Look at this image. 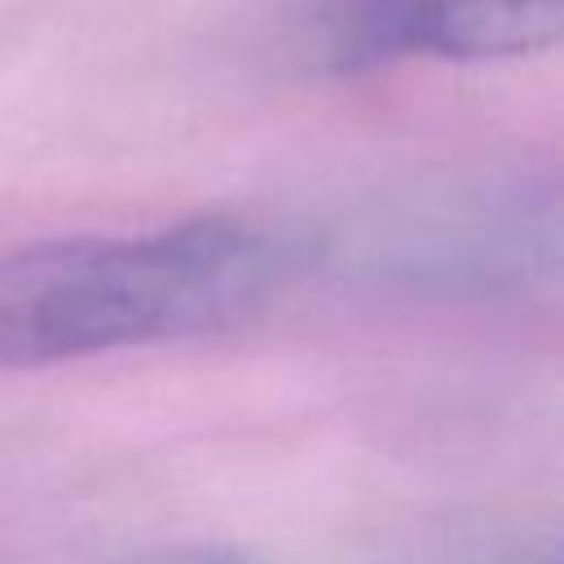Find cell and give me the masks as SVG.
<instances>
[{
  "mask_svg": "<svg viewBox=\"0 0 564 564\" xmlns=\"http://www.w3.org/2000/svg\"><path fill=\"white\" fill-rule=\"evenodd\" d=\"M273 282V238L234 216L18 247L0 256V366L225 330L264 304Z\"/></svg>",
  "mask_w": 564,
  "mask_h": 564,
  "instance_id": "cell-1",
  "label": "cell"
},
{
  "mask_svg": "<svg viewBox=\"0 0 564 564\" xmlns=\"http://www.w3.org/2000/svg\"><path fill=\"white\" fill-rule=\"evenodd\" d=\"M564 0H313L304 53L330 75H366L401 57L489 62L551 48Z\"/></svg>",
  "mask_w": 564,
  "mask_h": 564,
  "instance_id": "cell-2",
  "label": "cell"
},
{
  "mask_svg": "<svg viewBox=\"0 0 564 564\" xmlns=\"http://www.w3.org/2000/svg\"><path fill=\"white\" fill-rule=\"evenodd\" d=\"M150 564H256V560L238 555V551H176V555H159Z\"/></svg>",
  "mask_w": 564,
  "mask_h": 564,
  "instance_id": "cell-3",
  "label": "cell"
}]
</instances>
